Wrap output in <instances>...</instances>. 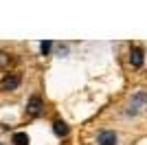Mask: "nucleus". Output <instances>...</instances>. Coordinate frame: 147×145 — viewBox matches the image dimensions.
Returning a JSON list of instances; mask_svg holds the SVG:
<instances>
[{
    "instance_id": "nucleus-1",
    "label": "nucleus",
    "mask_w": 147,
    "mask_h": 145,
    "mask_svg": "<svg viewBox=\"0 0 147 145\" xmlns=\"http://www.w3.org/2000/svg\"><path fill=\"white\" fill-rule=\"evenodd\" d=\"M147 108V90H136L134 95L129 97V101H127V108H125V115L127 117H136V115H141L143 110Z\"/></svg>"
},
{
    "instance_id": "nucleus-2",
    "label": "nucleus",
    "mask_w": 147,
    "mask_h": 145,
    "mask_svg": "<svg viewBox=\"0 0 147 145\" xmlns=\"http://www.w3.org/2000/svg\"><path fill=\"white\" fill-rule=\"evenodd\" d=\"M97 145H119V134L114 130H101L97 136Z\"/></svg>"
},
{
    "instance_id": "nucleus-3",
    "label": "nucleus",
    "mask_w": 147,
    "mask_h": 145,
    "mask_svg": "<svg viewBox=\"0 0 147 145\" xmlns=\"http://www.w3.org/2000/svg\"><path fill=\"white\" fill-rule=\"evenodd\" d=\"M129 64L134 68H141L145 64V51L141 46H132L129 48Z\"/></svg>"
},
{
    "instance_id": "nucleus-4",
    "label": "nucleus",
    "mask_w": 147,
    "mask_h": 145,
    "mask_svg": "<svg viewBox=\"0 0 147 145\" xmlns=\"http://www.w3.org/2000/svg\"><path fill=\"white\" fill-rule=\"evenodd\" d=\"M42 108H44L42 99H40V97H31L29 106H26V112H29L31 117H40V115H42Z\"/></svg>"
},
{
    "instance_id": "nucleus-5",
    "label": "nucleus",
    "mask_w": 147,
    "mask_h": 145,
    "mask_svg": "<svg viewBox=\"0 0 147 145\" xmlns=\"http://www.w3.org/2000/svg\"><path fill=\"white\" fill-rule=\"evenodd\" d=\"M20 86V77L18 75H7L2 81H0V90H16Z\"/></svg>"
},
{
    "instance_id": "nucleus-6",
    "label": "nucleus",
    "mask_w": 147,
    "mask_h": 145,
    "mask_svg": "<svg viewBox=\"0 0 147 145\" xmlns=\"http://www.w3.org/2000/svg\"><path fill=\"white\" fill-rule=\"evenodd\" d=\"M53 132H55L57 136H59V139L68 136V123H66V121H61V119L53 121Z\"/></svg>"
},
{
    "instance_id": "nucleus-7",
    "label": "nucleus",
    "mask_w": 147,
    "mask_h": 145,
    "mask_svg": "<svg viewBox=\"0 0 147 145\" xmlns=\"http://www.w3.org/2000/svg\"><path fill=\"white\" fill-rule=\"evenodd\" d=\"M11 143L13 145H29V134L26 132H16L11 136Z\"/></svg>"
},
{
    "instance_id": "nucleus-8",
    "label": "nucleus",
    "mask_w": 147,
    "mask_h": 145,
    "mask_svg": "<svg viewBox=\"0 0 147 145\" xmlns=\"http://www.w3.org/2000/svg\"><path fill=\"white\" fill-rule=\"evenodd\" d=\"M9 64H11V55L7 51H0V68H7Z\"/></svg>"
},
{
    "instance_id": "nucleus-9",
    "label": "nucleus",
    "mask_w": 147,
    "mask_h": 145,
    "mask_svg": "<svg viewBox=\"0 0 147 145\" xmlns=\"http://www.w3.org/2000/svg\"><path fill=\"white\" fill-rule=\"evenodd\" d=\"M51 46H53V44H51L49 40H46V42H42V44H40V51H42V55H46V53H49V51H51Z\"/></svg>"
},
{
    "instance_id": "nucleus-10",
    "label": "nucleus",
    "mask_w": 147,
    "mask_h": 145,
    "mask_svg": "<svg viewBox=\"0 0 147 145\" xmlns=\"http://www.w3.org/2000/svg\"><path fill=\"white\" fill-rule=\"evenodd\" d=\"M0 145H2V143H0Z\"/></svg>"
}]
</instances>
